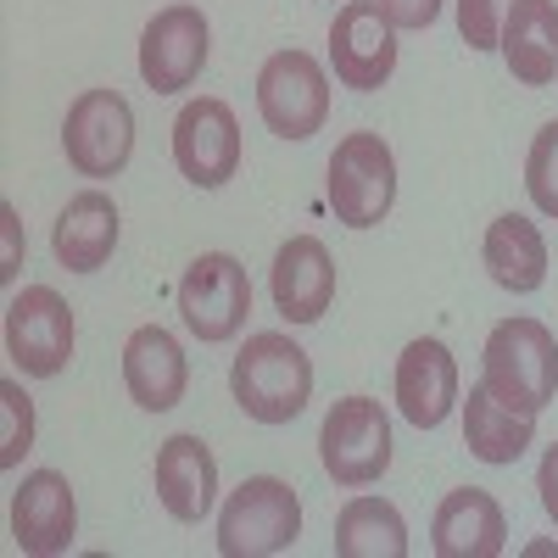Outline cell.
<instances>
[{
  "label": "cell",
  "instance_id": "6da1fadb",
  "mask_svg": "<svg viewBox=\"0 0 558 558\" xmlns=\"http://www.w3.org/2000/svg\"><path fill=\"white\" fill-rule=\"evenodd\" d=\"M229 391H235L241 413L257 418V425H291V418L307 408V397H313V363H307V352L291 336L257 330L235 352Z\"/></svg>",
  "mask_w": 558,
  "mask_h": 558
},
{
  "label": "cell",
  "instance_id": "7a4b0ae2",
  "mask_svg": "<svg viewBox=\"0 0 558 558\" xmlns=\"http://www.w3.org/2000/svg\"><path fill=\"white\" fill-rule=\"evenodd\" d=\"M486 391L514 413H542L558 397V341L542 318H502L486 336Z\"/></svg>",
  "mask_w": 558,
  "mask_h": 558
},
{
  "label": "cell",
  "instance_id": "3957f363",
  "mask_svg": "<svg viewBox=\"0 0 558 558\" xmlns=\"http://www.w3.org/2000/svg\"><path fill=\"white\" fill-rule=\"evenodd\" d=\"M302 536V502L279 475H246L218 514L223 558H268Z\"/></svg>",
  "mask_w": 558,
  "mask_h": 558
},
{
  "label": "cell",
  "instance_id": "277c9868",
  "mask_svg": "<svg viewBox=\"0 0 558 558\" xmlns=\"http://www.w3.org/2000/svg\"><path fill=\"white\" fill-rule=\"evenodd\" d=\"M324 475L336 486H375L391 470V418L375 397H341L318 430Z\"/></svg>",
  "mask_w": 558,
  "mask_h": 558
},
{
  "label": "cell",
  "instance_id": "5b68a950",
  "mask_svg": "<svg viewBox=\"0 0 558 558\" xmlns=\"http://www.w3.org/2000/svg\"><path fill=\"white\" fill-rule=\"evenodd\" d=\"M397 202V157L380 134H347L330 157V207L347 229L386 223Z\"/></svg>",
  "mask_w": 558,
  "mask_h": 558
},
{
  "label": "cell",
  "instance_id": "8992f818",
  "mask_svg": "<svg viewBox=\"0 0 558 558\" xmlns=\"http://www.w3.org/2000/svg\"><path fill=\"white\" fill-rule=\"evenodd\" d=\"M179 313L196 341H235L252 313V279H246L241 257L202 252L179 279Z\"/></svg>",
  "mask_w": 558,
  "mask_h": 558
},
{
  "label": "cell",
  "instance_id": "52a82bcc",
  "mask_svg": "<svg viewBox=\"0 0 558 558\" xmlns=\"http://www.w3.org/2000/svg\"><path fill=\"white\" fill-rule=\"evenodd\" d=\"M257 112L268 134L279 140H307L330 118V78L307 51H274L257 73Z\"/></svg>",
  "mask_w": 558,
  "mask_h": 558
},
{
  "label": "cell",
  "instance_id": "ba28073f",
  "mask_svg": "<svg viewBox=\"0 0 558 558\" xmlns=\"http://www.w3.org/2000/svg\"><path fill=\"white\" fill-rule=\"evenodd\" d=\"M62 151L84 179H118L134 157V112L118 89H84L68 107Z\"/></svg>",
  "mask_w": 558,
  "mask_h": 558
},
{
  "label": "cell",
  "instance_id": "9c48e42d",
  "mask_svg": "<svg viewBox=\"0 0 558 558\" xmlns=\"http://www.w3.org/2000/svg\"><path fill=\"white\" fill-rule=\"evenodd\" d=\"M7 357L34 380H51L73 357V307L51 286H23L7 307Z\"/></svg>",
  "mask_w": 558,
  "mask_h": 558
},
{
  "label": "cell",
  "instance_id": "30bf717a",
  "mask_svg": "<svg viewBox=\"0 0 558 558\" xmlns=\"http://www.w3.org/2000/svg\"><path fill=\"white\" fill-rule=\"evenodd\" d=\"M330 68L347 89L368 96L397 73V28L380 12V0H347L330 23Z\"/></svg>",
  "mask_w": 558,
  "mask_h": 558
},
{
  "label": "cell",
  "instance_id": "8fae6325",
  "mask_svg": "<svg viewBox=\"0 0 558 558\" xmlns=\"http://www.w3.org/2000/svg\"><path fill=\"white\" fill-rule=\"evenodd\" d=\"M173 162L179 173L202 184V191H218L241 173V123L223 101L202 96L173 118Z\"/></svg>",
  "mask_w": 558,
  "mask_h": 558
},
{
  "label": "cell",
  "instance_id": "7c38bea8",
  "mask_svg": "<svg viewBox=\"0 0 558 558\" xmlns=\"http://www.w3.org/2000/svg\"><path fill=\"white\" fill-rule=\"evenodd\" d=\"M207 68V17L202 7H162L146 34H140V78L157 96L191 89L196 73Z\"/></svg>",
  "mask_w": 558,
  "mask_h": 558
},
{
  "label": "cell",
  "instance_id": "4fadbf2b",
  "mask_svg": "<svg viewBox=\"0 0 558 558\" xmlns=\"http://www.w3.org/2000/svg\"><path fill=\"white\" fill-rule=\"evenodd\" d=\"M73 531H78V502H73L68 475H57V470L23 475V486L12 492V542H17V553H34V558L68 553Z\"/></svg>",
  "mask_w": 558,
  "mask_h": 558
},
{
  "label": "cell",
  "instance_id": "5bb4252c",
  "mask_svg": "<svg viewBox=\"0 0 558 558\" xmlns=\"http://www.w3.org/2000/svg\"><path fill=\"white\" fill-rule=\"evenodd\" d=\"M268 291H274V307L286 324H318L336 302V257L324 252L318 235H291L274 252Z\"/></svg>",
  "mask_w": 558,
  "mask_h": 558
},
{
  "label": "cell",
  "instance_id": "9a60e30c",
  "mask_svg": "<svg viewBox=\"0 0 558 558\" xmlns=\"http://www.w3.org/2000/svg\"><path fill=\"white\" fill-rule=\"evenodd\" d=\"M123 386L146 413H168V408L184 402L191 363H184V347L162 330V324H140L123 341Z\"/></svg>",
  "mask_w": 558,
  "mask_h": 558
},
{
  "label": "cell",
  "instance_id": "2e32d148",
  "mask_svg": "<svg viewBox=\"0 0 558 558\" xmlns=\"http://www.w3.org/2000/svg\"><path fill=\"white\" fill-rule=\"evenodd\" d=\"M430 547L436 558H497L508 547V514L502 502L481 486H458L441 497L430 520Z\"/></svg>",
  "mask_w": 558,
  "mask_h": 558
},
{
  "label": "cell",
  "instance_id": "e0dca14e",
  "mask_svg": "<svg viewBox=\"0 0 558 558\" xmlns=\"http://www.w3.org/2000/svg\"><path fill=\"white\" fill-rule=\"evenodd\" d=\"M452 402H458V363H452V352L436 336L408 341L402 357H397V408H402V418L418 425V430H436L441 418L452 413Z\"/></svg>",
  "mask_w": 558,
  "mask_h": 558
},
{
  "label": "cell",
  "instance_id": "ac0fdd59",
  "mask_svg": "<svg viewBox=\"0 0 558 558\" xmlns=\"http://www.w3.org/2000/svg\"><path fill=\"white\" fill-rule=\"evenodd\" d=\"M157 497L179 525H196L218 502V463L202 436H168L157 447Z\"/></svg>",
  "mask_w": 558,
  "mask_h": 558
},
{
  "label": "cell",
  "instance_id": "d6986e66",
  "mask_svg": "<svg viewBox=\"0 0 558 558\" xmlns=\"http://www.w3.org/2000/svg\"><path fill=\"white\" fill-rule=\"evenodd\" d=\"M51 252L73 274L107 268V257L118 252V207H112V196L107 191H78L62 207L57 229H51Z\"/></svg>",
  "mask_w": 558,
  "mask_h": 558
},
{
  "label": "cell",
  "instance_id": "ffe728a7",
  "mask_svg": "<svg viewBox=\"0 0 558 558\" xmlns=\"http://www.w3.org/2000/svg\"><path fill=\"white\" fill-rule=\"evenodd\" d=\"M497 51L520 84L531 89L553 84L558 78V0H514Z\"/></svg>",
  "mask_w": 558,
  "mask_h": 558
},
{
  "label": "cell",
  "instance_id": "44dd1931",
  "mask_svg": "<svg viewBox=\"0 0 558 558\" xmlns=\"http://www.w3.org/2000/svg\"><path fill=\"white\" fill-rule=\"evenodd\" d=\"M481 257H486V274L497 279L502 291H514V296L536 291L542 279H547V241H542V229H536L525 213L492 218Z\"/></svg>",
  "mask_w": 558,
  "mask_h": 558
},
{
  "label": "cell",
  "instance_id": "7402d4cb",
  "mask_svg": "<svg viewBox=\"0 0 558 558\" xmlns=\"http://www.w3.org/2000/svg\"><path fill=\"white\" fill-rule=\"evenodd\" d=\"M536 436V413H514L508 402H497L481 386H470V402H463V447H470L481 463H514Z\"/></svg>",
  "mask_w": 558,
  "mask_h": 558
},
{
  "label": "cell",
  "instance_id": "603a6c76",
  "mask_svg": "<svg viewBox=\"0 0 558 558\" xmlns=\"http://www.w3.org/2000/svg\"><path fill=\"white\" fill-rule=\"evenodd\" d=\"M341 558H408V525L386 497H352L336 520Z\"/></svg>",
  "mask_w": 558,
  "mask_h": 558
},
{
  "label": "cell",
  "instance_id": "cb8c5ba5",
  "mask_svg": "<svg viewBox=\"0 0 558 558\" xmlns=\"http://www.w3.org/2000/svg\"><path fill=\"white\" fill-rule=\"evenodd\" d=\"M525 191L536 202V213L558 218V118L536 129L531 157H525Z\"/></svg>",
  "mask_w": 558,
  "mask_h": 558
},
{
  "label": "cell",
  "instance_id": "d4e9b609",
  "mask_svg": "<svg viewBox=\"0 0 558 558\" xmlns=\"http://www.w3.org/2000/svg\"><path fill=\"white\" fill-rule=\"evenodd\" d=\"M0 418H7V425H0V463L17 470L28 441H34V402L23 397L17 380H0Z\"/></svg>",
  "mask_w": 558,
  "mask_h": 558
},
{
  "label": "cell",
  "instance_id": "484cf974",
  "mask_svg": "<svg viewBox=\"0 0 558 558\" xmlns=\"http://www.w3.org/2000/svg\"><path fill=\"white\" fill-rule=\"evenodd\" d=\"M508 12L514 0H458V34L470 39V51H497Z\"/></svg>",
  "mask_w": 558,
  "mask_h": 558
},
{
  "label": "cell",
  "instance_id": "4316f807",
  "mask_svg": "<svg viewBox=\"0 0 558 558\" xmlns=\"http://www.w3.org/2000/svg\"><path fill=\"white\" fill-rule=\"evenodd\" d=\"M380 12L391 17V28H430L441 0H380Z\"/></svg>",
  "mask_w": 558,
  "mask_h": 558
},
{
  "label": "cell",
  "instance_id": "83f0119b",
  "mask_svg": "<svg viewBox=\"0 0 558 558\" xmlns=\"http://www.w3.org/2000/svg\"><path fill=\"white\" fill-rule=\"evenodd\" d=\"M536 492H542V508H547V520L558 525V441L542 452V470H536Z\"/></svg>",
  "mask_w": 558,
  "mask_h": 558
},
{
  "label": "cell",
  "instance_id": "f1b7e54d",
  "mask_svg": "<svg viewBox=\"0 0 558 558\" xmlns=\"http://www.w3.org/2000/svg\"><path fill=\"white\" fill-rule=\"evenodd\" d=\"M0 218H7V263H0V279H12V274H17V268H12V263H17V223H12V207L0 213Z\"/></svg>",
  "mask_w": 558,
  "mask_h": 558
}]
</instances>
